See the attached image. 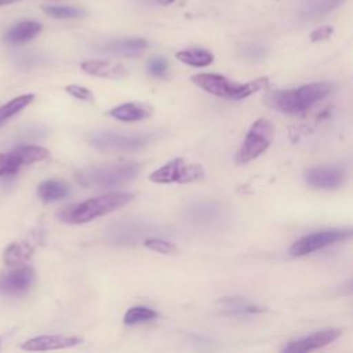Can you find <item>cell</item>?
<instances>
[{"mask_svg":"<svg viewBox=\"0 0 353 353\" xmlns=\"http://www.w3.org/2000/svg\"><path fill=\"white\" fill-rule=\"evenodd\" d=\"M331 91V83L317 81L301 85L294 90L276 91L268 97V103L283 113L298 114L324 99Z\"/></svg>","mask_w":353,"mask_h":353,"instance_id":"obj_1","label":"cell"},{"mask_svg":"<svg viewBox=\"0 0 353 353\" xmlns=\"http://www.w3.org/2000/svg\"><path fill=\"white\" fill-rule=\"evenodd\" d=\"M134 199V194L125 192H116V193H106L98 197H92L84 200L81 203L73 204L59 212V219L66 223L80 225L90 222L98 216L106 215Z\"/></svg>","mask_w":353,"mask_h":353,"instance_id":"obj_2","label":"cell"},{"mask_svg":"<svg viewBox=\"0 0 353 353\" xmlns=\"http://www.w3.org/2000/svg\"><path fill=\"white\" fill-rule=\"evenodd\" d=\"M141 165L137 163L92 165L81 168L76 172V181L91 189H105L121 186L137 178Z\"/></svg>","mask_w":353,"mask_h":353,"instance_id":"obj_3","label":"cell"},{"mask_svg":"<svg viewBox=\"0 0 353 353\" xmlns=\"http://www.w3.org/2000/svg\"><path fill=\"white\" fill-rule=\"evenodd\" d=\"M192 81L205 92L228 99H244L268 87V77H258L248 83H236L222 74L199 73L192 76Z\"/></svg>","mask_w":353,"mask_h":353,"instance_id":"obj_4","label":"cell"},{"mask_svg":"<svg viewBox=\"0 0 353 353\" xmlns=\"http://www.w3.org/2000/svg\"><path fill=\"white\" fill-rule=\"evenodd\" d=\"M91 146L101 152H138L156 141L153 132L123 134L113 131H98L88 138Z\"/></svg>","mask_w":353,"mask_h":353,"instance_id":"obj_5","label":"cell"},{"mask_svg":"<svg viewBox=\"0 0 353 353\" xmlns=\"http://www.w3.org/2000/svg\"><path fill=\"white\" fill-rule=\"evenodd\" d=\"M274 127L270 120L261 117L254 121L243 139L240 149L236 153L237 164H247L259 157L273 142Z\"/></svg>","mask_w":353,"mask_h":353,"instance_id":"obj_6","label":"cell"},{"mask_svg":"<svg viewBox=\"0 0 353 353\" xmlns=\"http://www.w3.org/2000/svg\"><path fill=\"white\" fill-rule=\"evenodd\" d=\"M204 178V168L182 157L174 159L149 175L154 183H190Z\"/></svg>","mask_w":353,"mask_h":353,"instance_id":"obj_7","label":"cell"},{"mask_svg":"<svg viewBox=\"0 0 353 353\" xmlns=\"http://www.w3.org/2000/svg\"><path fill=\"white\" fill-rule=\"evenodd\" d=\"M352 237V229H327V230H320V232H314L310 234H306L301 239H298L291 250L290 254L292 256H302V255H307L312 254L317 250H323L328 245H332L338 241H343Z\"/></svg>","mask_w":353,"mask_h":353,"instance_id":"obj_8","label":"cell"},{"mask_svg":"<svg viewBox=\"0 0 353 353\" xmlns=\"http://www.w3.org/2000/svg\"><path fill=\"white\" fill-rule=\"evenodd\" d=\"M307 185L316 189H335L345 181V171L335 165L310 167L303 174Z\"/></svg>","mask_w":353,"mask_h":353,"instance_id":"obj_9","label":"cell"},{"mask_svg":"<svg viewBox=\"0 0 353 353\" xmlns=\"http://www.w3.org/2000/svg\"><path fill=\"white\" fill-rule=\"evenodd\" d=\"M341 335H342V330H339V328H325V330L313 332L310 335H306L303 338L288 342L283 347V352H290V353L312 352V350H316V349H320V347H324V346L332 343Z\"/></svg>","mask_w":353,"mask_h":353,"instance_id":"obj_10","label":"cell"},{"mask_svg":"<svg viewBox=\"0 0 353 353\" xmlns=\"http://www.w3.org/2000/svg\"><path fill=\"white\" fill-rule=\"evenodd\" d=\"M34 281V270L30 266H19L7 274L0 276V294H25Z\"/></svg>","mask_w":353,"mask_h":353,"instance_id":"obj_11","label":"cell"},{"mask_svg":"<svg viewBox=\"0 0 353 353\" xmlns=\"http://www.w3.org/2000/svg\"><path fill=\"white\" fill-rule=\"evenodd\" d=\"M150 228L145 222H139L135 219L117 222L110 226L108 234L109 240L119 244H132L138 241L142 236L150 233Z\"/></svg>","mask_w":353,"mask_h":353,"instance_id":"obj_12","label":"cell"},{"mask_svg":"<svg viewBox=\"0 0 353 353\" xmlns=\"http://www.w3.org/2000/svg\"><path fill=\"white\" fill-rule=\"evenodd\" d=\"M81 342H83V338L76 335H40L23 342L22 349L29 352L55 350V349L72 347Z\"/></svg>","mask_w":353,"mask_h":353,"instance_id":"obj_13","label":"cell"},{"mask_svg":"<svg viewBox=\"0 0 353 353\" xmlns=\"http://www.w3.org/2000/svg\"><path fill=\"white\" fill-rule=\"evenodd\" d=\"M81 70L87 74L102 79H124L128 76V69L119 62L105 59H90L81 63Z\"/></svg>","mask_w":353,"mask_h":353,"instance_id":"obj_14","label":"cell"},{"mask_svg":"<svg viewBox=\"0 0 353 353\" xmlns=\"http://www.w3.org/2000/svg\"><path fill=\"white\" fill-rule=\"evenodd\" d=\"M186 216L199 225H208L221 216V205L214 200H199L186 210Z\"/></svg>","mask_w":353,"mask_h":353,"instance_id":"obj_15","label":"cell"},{"mask_svg":"<svg viewBox=\"0 0 353 353\" xmlns=\"http://www.w3.org/2000/svg\"><path fill=\"white\" fill-rule=\"evenodd\" d=\"M149 47V41L142 37L119 39L106 43L101 47V51L119 57H135Z\"/></svg>","mask_w":353,"mask_h":353,"instance_id":"obj_16","label":"cell"},{"mask_svg":"<svg viewBox=\"0 0 353 353\" xmlns=\"http://www.w3.org/2000/svg\"><path fill=\"white\" fill-rule=\"evenodd\" d=\"M41 30V25L36 21H21L11 26L3 36L7 44L18 46L34 39Z\"/></svg>","mask_w":353,"mask_h":353,"instance_id":"obj_17","label":"cell"},{"mask_svg":"<svg viewBox=\"0 0 353 353\" xmlns=\"http://www.w3.org/2000/svg\"><path fill=\"white\" fill-rule=\"evenodd\" d=\"M218 305H219L222 313L233 314V316L256 314V313L263 312V307H261L259 305L252 303L241 296H225L218 301Z\"/></svg>","mask_w":353,"mask_h":353,"instance_id":"obj_18","label":"cell"},{"mask_svg":"<svg viewBox=\"0 0 353 353\" xmlns=\"http://www.w3.org/2000/svg\"><path fill=\"white\" fill-rule=\"evenodd\" d=\"M150 113H152V109L148 105L139 103V102H127V103L119 105V106L113 108L112 110H109V114L112 117L125 121V123L148 119L150 116Z\"/></svg>","mask_w":353,"mask_h":353,"instance_id":"obj_19","label":"cell"},{"mask_svg":"<svg viewBox=\"0 0 353 353\" xmlns=\"http://www.w3.org/2000/svg\"><path fill=\"white\" fill-rule=\"evenodd\" d=\"M70 194V186L59 179H47L37 186V196L44 203L58 201Z\"/></svg>","mask_w":353,"mask_h":353,"instance_id":"obj_20","label":"cell"},{"mask_svg":"<svg viewBox=\"0 0 353 353\" xmlns=\"http://www.w3.org/2000/svg\"><path fill=\"white\" fill-rule=\"evenodd\" d=\"M33 255V247L26 241H14L3 251V262L7 266H17Z\"/></svg>","mask_w":353,"mask_h":353,"instance_id":"obj_21","label":"cell"},{"mask_svg":"<svg viewBox=\"0 0 353 353\" xmlns=\"http://www.w3.org/2000/svg\"><path fill=\"white\" fill-rule=\"evenodd\" d=\"M175 57L182 63H186V65H190V66H194V68L208 66L214 61V55L210 51L204 50V48L182 50V51H178L175 54Z\"/></svg>","mask_w":353,"mask_h":353,"instance_id":"obj_22","label":"cell"},{"mask_svg":"<svg viewBox=\"0 0 353 353\" xmlns=\"http://www.w3.org/2000/svg\"><path fill=\"white\" fill-rule=\"evenodd\" d=\"M34 99V94H22L12 99H10L7 103L0 106V127L4 125L11 117H14L17 113H19L22 109H25L28 105H30Z\"/></svg>","mask_w":353,"mask_h":353,"instance_id":"obj_23","label":"cell"},{"mask_svg":"<svg viewBox=\"0 0 353 353\" xmlns=\"http://www.w3.org/2000/svg\"><path fill=\"white\" fill-rule=\"evenodd\" d=\"M341 3L343 0H312L302 7L301 15L306 19H317L336 8Z\"/></svg>","mask_w":353,"mask_h":353,"instance_id":"obj_24","label":"cell"},{"mask_svg":"<svg viewBox=\"0 0 353 353\" xmlns=\"http://www.w3.org/2000/svg\"><path fill=\"white\" fill-rule=\"evenodd\" d=\"M22 165L43 161L50 156V152L43 146L36 145H21L12 150Z\"/></svg>","mask_w":353,"mask_h":353,"instance_id":"obj_25","label":"cell"},{"mask_svg":"<svg viewBox=\"0 0 353 353\" xmlns=\"http://www.w3.org/2000/svg\"><path fill=\"white\" fill-rule=\"evenodd\" d=\"M157 312L148 306H132L130 307L124 314V324L127 325H135L141 323H146L150 320H154L157 317Z\"/></svg>","mask_w":353,"mask_h":353,"instance_id":"obj_26","label":"cell"},{"mask_svg":"<svg viewBox=\"0 0 353 353\" xmlns=\"http://www.w3.org/2000/svg\"><path fill=\"white\" fill-rule=\"evenodd\" d=\"M43 11L54 18L58 19H70V18H80L85 15V11L76 7L69 6H43Z\"/></svg>","mask_w":353,"mask_h":353,"instance_id":"obj_27","label":"cell"},{"mask_svg":"<svg viewBox=\"0 0 353 353\" xmlns=\"http://www.w3.org/2000/svg\"><path fill=\"white\" fill-rule=\"evenodd\" d=\"M21 167H22V164L19 163L18 157L12 152L11 153H0V176L12 175Z\"/></svg>","mask_w":353,"mask_h":353,"instance_id":"obj_28","label":"cell"},{"mask_svg":"<svg viewBox=\"0 0 353 353\" xmlns=\"http://www.w3.org/2000/svg\"><path fill=\"white\" fill-rule=\"evenodd\" d=\"M145 247L152 250V251H156V252H160V254H175L178 251V248L170 243V241H165L163 239H159V237H150V239H145L143 241Z\"/></svg>","mask_w":353,"mask_h":353,"instance_id":"obj_29","label":"cell"},{"mask_svg":"<svg viewBox=\"0 0 353 353\" xmlns=\"http://www.w3.org/2000/svg\"><path fill=\"white\" fill-rule=\"evenodd\" d=\"M168 70V63L161 57H153L148 62V72L154 77H163Z\"/></svg>","mask_w":353,"mask_h":353,"instance_id":"obj_30","label":"cell"},{"mask_svg":"<svg viewBox=\"0 0 353 353\" xmlns=\"http://www.w3.org/2000/svg\"><path fill=\"white\" fill-rule=\"evenodd\" d=\"M65 91L70 94L73 98H77L80 101H85V102L94 101V94L87 87H83L79 84H69L65 87Z\"/></svg>","mask_w":353,"mask_h":353,"instance_id":"obj_31","label":"cell"},{"mask_svg":"<svg viewBox=\"0 0 353 353\" xmlns=\"http://www.w3.org/2000/svg\"><path fill=\"white\" fill-rule=\"evenodd\" d=\"M332 33H334V28L325 25V26H320V28L314 29V30L309 34V39H310V41L316 43V41H321V40L328 39Z\"/></svg>","mask_w":353,"mask_h":353,"instance_id":"obj_32","label":"cell"},{"mask_svg":"<svg viewBox=\"0 0 353 353\" xmlns=\"http://www.w3.org/2000/svg\"><path fill=\"white\" fill-rule=\"evenodd\" d=\"M19 0H0V6H6V4H12V3H17Z\"/></svg>","mask_w":353,"mask_h":353,"instance_id":"obj_33","label":"cell"},{"mask_svg":"<svg viewBox=\"0 0 353 353\" xmlns=\"http://www.w3.org/2000/svg\"><path fill=\"white\" fill-rule=\"evenodd\" d=\"M172 1H175V0H157V3H160V4H163V6H167V4H171Z\"/></svg>","mask_w":353,"mask_h":353,"instance_id":"obj_34","label":"cell"}]
</instances>
